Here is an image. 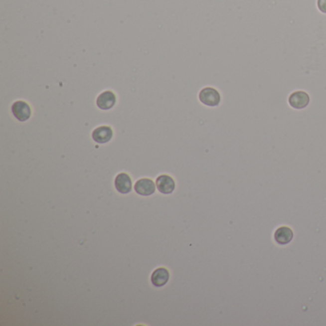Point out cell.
<instances>
[{"instance_id": "obj_5", "label": "cell", "mask_w": 326, "mask_h": 326, "mask_svg": "<svg viewBox=\"0 0 326 326\" xmlns=\"http://www.w3.org/2000/svg\"><path fill=\"white\" fill-rule=\"evenodd\" d=\"M134 188L138 194L143 195V196H149L154 193L155 184L151 179L144 178V179H140L139 181L136 182Z\"/></svg>"}, {"instance_id": "obj_10", "label": "cell", "mask_w": 326, "mask_h": 326, "mask_svg": "<svg viewBox=\"0 0 326 326\" xmlns=\"http://www.w3.org/2000/svg\"><path fill=\"white\" fill-rule=\"evenodd\" d=\"M169 280V273L165 268L156 269L152 276V282L155 287H162Z\"/></svg>"}, {"instance_id": "obj_4", "label": "cell", "mask_w": 326, "mask_h": 326, "mask_svg": "<svg viewBox=\"0 0 326 326\" xmlns=\"http://www.w3.org/2000/svg\"><path fill=\"white\" fill-rule=\"evenodd\" d=\"M156 186L160 192L163 194H170L174 190V180L168 175H161L156 180Z\"/></svg>"}, {"instance_id": "obj_2", "label": "cell", "mask_w": 326, "mask_h": 326, "mask_svg": "<svg viewBox=\"0 0 326 326\" xmlns=\"http://www.w3.org/2000/svg\"><path fill=\"white\" fill-rule=\"evenodd\" d=\"M12 112L13 116L15 117L20 122L27 121L32 114L31 107L23 101L15 102L12 105Z\"/></svg>"}, {"instance_id": "obj_7", "label": "cell", "mask_w": 326, "mask_h": 326, "mask_svg": "<svg viewBox=\"0 0 326 326\" xmlns=\"http://www.w3.org/2000/svg\"><path fill=\"white\" fill-rule=\"evenodd\" d=\"M115 187L120 193L127 194L131 191L132 181L127 173H120L115 178Z\"/></svg>"}, {"instance_id": "obj_3", "label": "cell", "mask_w": 326, "mask_h": 326, "mask_svg": "<svg viewBox=\"0 0 326 326\" xmlns=\"http://www.w3.org/2000/svg\"><path fill=\"white\" fill-rule=\"evenodd\" d=\"M310 103L309 95L304 91H296L289 97V105L295 109H303Z\"/></svg>"}, {"instance_id": "obj_6", "label": "cell", "mask_w": 326, "mask_h": 326, "mask_svg": "<svg viewBox=\"0 0 326 326\" xmlns=\"http://www.w3.org/2000/svg\"><path fill=\"white\" fill-rule=\"evenodd\" d=\"M116 104V96L111 91H105L97 98V105L100 109H111Z\"/></svg>"}, {"instance_id": "obj_1", "label": "cell", "mask_w": 326, "mask_h": 326, "mask_svg": "<svg viewBox=\"0 0 326 326\" xmlns=\"http://www.w3.org/2000/svg\"><path fill=\"white\" fill-rule=\"evenodd\" d=\"M199 99L202 104L211 107L217 106L221 101L220 94L212 87H206L202 89L199 93Z\"/></svg>"}, {"instance_id": "obj_9", "label": "cell", "mask_w": 326, "mask_h": 326, "mask_svg": "<svg viewBox=\"0 0 326 326\" xmlns=\"http://www.w3.org/2000/svg\"><path fill=\"white\" fill-rule=\"evenodd\" d=\"M113 130L110 127H100L96 128L92 133L93 140L98 144H105L111 140Z\"/></svg>"}, {"instance_id": "obj_8", "label": "cell", "mask_w": 326, "mask_h": 326, "mask_svg": "<svg viewBox=\"0 0 326 326\" xmlns=\"http://www.w3.org/2000/svg\"><path fill=\"white\" fill-rule=\"evenodd\" d=\"M294 237V233L289 227H280L274 234L275 241L279 245L289 244Z\"/></svg>"}, {"instance_id": "obj_11", "label": "cell", "mask_w": 326, "mask_h": 326, "mask_svg": "<svg viewBox=\"0 0 326 326\" xmlns=\"http://www.w3.org/2000/svg\"><path fill=\"white\" fill-rule=\"evenodd\" d=\"M318 8L324 13H326V0H318Z\"/></svg>"}]
</instances>
